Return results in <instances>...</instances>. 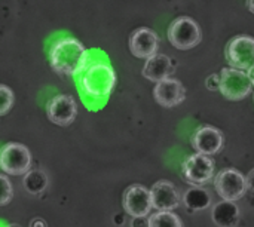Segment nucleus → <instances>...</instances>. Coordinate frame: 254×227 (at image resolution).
I'll use <instances>...</instances> for the list:
<instances>
[{
	"label": "nucleus",
	"mask_w": 254,
	"mask_h": 227,
	"mask_svg": "<svg viewBox=\"0 0 254 227\" xmlns=\"http://www.w3.org/2000/svg\"><path fill=\"white\" fill-rule=\"evenodd\" d=\"M49 62L58 74L77 76L89 62V52L77 39L61 37L49 49Z\"/></svg>",
	"instance_id": "obj_1"
},
{
	"label": "nucleus",
	"mask_w": 254,
	"mask_h": 227,
	"mask_svg": "<svg viewBox=\"0 0 254 227\" xmlns=\"http://www.w3.org/2000/svg\"><path fill=\"white\" fill-rule=\"evenodd\" d=\"M79 82L82 92L88 98L104 100L116 85V73L107 61H92L82 70Z\"/></svg>",
	"instance_id": "obj_2"
},
{
	"label": "nucleus",
	"mask_w": 254,
	"mask_h": 227,
	"mask_svg": "<svg viewBox=\"0 0 254 227\" xmlns=\"http://www.w3.org/2000/svg\"><path fill=\"white\" fill-rule=\"evenodd\" d=\"M253 83L246 70L235 67L222 68L220 73V92L229 101H241L252 92Z\"/></svg>",
	"instance_id": "obj_3"
},
{
	"label": "nucleus",
	"mask_w": 254,
	"mask_h": 227,
	"mask_svg": "<svg viewBox=\"0 0 254 227\" xmlns=\"http://www.w3.org/2000/svg\"><path fill=\"white\" fill-rule=\"evenodd\" d=\"M201 37L202 34L199 25L189 16H180L174 19L168 28L170 43L180 51L195 48L201 42Z\"/></svg>",
	"instance_id": "obj_4"
},
{
	"label": "nucleus",
	"mask_w": 254,
	"mask_h": 227,
	"mask_svg": "<svg viewBox=\"0 0 254 227\" xmlns=\"http://www.w3.org/2000/svg\"><path fill=\"white\" fill-rule=\"evenodd\" d=\"M31 168V153L21 143H7L0 149V170L9 175H24Z\"/></svg>",
	"instance_id": "obj_5"
},
{
	"label": "nucleus",
	"mask_w": 254,
	"mask_h": 227,
	"mask_svg": "<svg viewBox=\"0 0 254 227\" xmlns=\"http://www.w3.org/2000/svg\"><path fill=\"white\" fill-rule=\"evenodd\" d=\"M214 189L222 199L240 201L249 189V180L237 170H223L214 178Z\"/></svg>",
	"instance_id": "obj_6"
},
{
	"label": "nucleus",
	"mask_w": 254,
	"mask_h": 227,
	"mask_svg": "<svg viewBox=\"0 0 254 227\" xmlns=\"http://www.w3.org/2000/svg\"><path fill=\"white\" fill-rule=\"evenodd\" d=\"M183 177L192 186H204L214 177V162L208 155L195 153L183 164Z\"/></svg>",
	"instance_id": "obj_7"
},
{
	"label": "nucleus",
	"mask_w": 254,
	"mask_h": 227,
	"mask_svg": "<svg viewBox=\"0 0 254 227\" xmlns=\"http://www.w3.org/2000/svg\"><path fill=\"white\" fill-rule=\"evenodd\" d=\"M122 202H124V210L132 219H144L150 214L153 208L150 190L141 184L129 186L124 193Z\"/></svg>",
	"instance_id": "obj_8"
},
{
	"label": "nucleus",
	"mask_w": 254,
	"mask_h": 227,
	"mask_svg": "<svg viewBox=\"0 0 254 227\" xmlns=\"http://www.w3.org/2000/svg\"><path fill=\"white\" fill-rule=\"evenodd\" d=\"M48 119L58 126H68L77 116V103L71 95H55L46 106Z\"/></svg>",
	"instance_id": "obj_9"
},
{
	"label": "nucleus",
	"mask_w": 254,
	"mask_h": 227,
	"mask_svg": "<svg viewBox=\"0 0 254 227\" xmlns=\"http://www.w3.org/2000/svg\"><path fill=\"white\" fill-rule=\"evenodd\" d=\"M226 58L231 67L249 70L254 64V39L250 36H237L226 48Z\"/></svg>",
	"instance_id": "obj_10"
},
{
	"label": "nucleus",
	"mask_w": 254,
	"mask_h": 227,
	"mask_svg": "<svg viewBox=\"0 0 254 227\" xmlns=\"http://www.w3.org/2000/svg\"><path fill=\"white\" fill-rule=\"evenodd\" d=\"M153 97L162 107H176L186 100V89L180 80L174 77H167L156 82L153 89Z\"/></svg>",
	"instance_id": "obj_11"
},
{
	"label": "nucleus",
	"mask_w": 254,
	"mask_h": 227,
	"mask_svg": "<svg viewBox=\"0 0 254 227\" xmlns=\"http://www.w3.org/2000/svg\"><path fill=\"white\" fill-rule=\"evenodd\" d=\"M150 196L152 205L158 211H173L179 208L182 201L177 187L167 180H159L155 183L150 189Z\"/></svg>",
	"instance_id": "obj_12"
},
{
	"label": "nucleus",
	"mask_w": 254,
	"mask_h": 227,
	"mask_svg": "<svg viewBox=\"0 0 254 227\" xmlns=\"http://www.w3.org/2000/svg\"><path fill=\"white\" fill-rule=\"evenodd\" d=\"M192 147L202 155H216L223 147V134L214 126H201L192 135Z\"/></svg>",
	"instance_id": "obj_13"
},
{
	"label": "nucleus",
	"mask_w": 254,
	"mask_h": 227,
	"mask_svg": "<svg viewBox=\"0 0 254 227\" xmlns=\"http://www.w3.org/2000/svg\"><path fill=\"white\" fill-rule=\"evenodd\" d=\"M158 46H159L158 34L146 27L137 28L129 37L131 54L137 58L146 59V58L155 55L158 52Z\"/></svg>",
	"instance_id": "obj_14"
},
{
	"label": "nucleus",
	"mask_w": 254,
	"mask_h": 227,
	"mask_svg": "<svg viewBox=\"0 0 254 227\" xmlns=\"http://www.w3.org/2000/svg\"><path fill=\"white\" fill-rule=\"evenodd\" d=\"M174 73V65L170 57L164 54H155L146 58V64L143 67V76L152 82H159L162 79L170 77Z\"/></svg>",
	"instance_id": "obj_15"
},
{
	"label": "nucleus",
	"mask_w": 254,
	"mask_h": 227,
	"mask_svg": "<svg viewBox=\"0 0 254 227\" xmlns=\"http://www.w3.org/2000/svg\"><path fill=\"white\" fill-rule=\"evenodd\" d=\"M211 219L216 226L232 227L240 222V208L235 201H226L216 204L211 210Z\"/></svg>",
	"instance_id": "obj_16"
},
{
	"label": "nucleus",
	"mask_w": 254,
	"mask_h": 227,
	"mask_svg": "<svg viewBox=\"0 0 254 227\" xmlns=\"http://www.w3.org/2000/svg\"><path fill=\"white\" fill-rule=\"evenodd\" d=\"M183 204L190 211H204L211 205V196L201 186H193L183 195Z\"/></svg>",
	"instance_id": "obj_17"
},
{
	"label": "nucleus",
	"mask_w": 254,
	"mask_h": 227,
	"mask_svg": "<svg viewBox=\"0 0 254 227\" xmlns=\"http://www.w3.org/2000/svg\"><path fill=\"white\" fill-rule=\"evenodd\" d=\"M24 186H25V189L30 192V193H33V195H36V193H40V192H43L45 190V187H46V184H48V177L42 172V171H27L25 174H24Z\"/></svg>",
	"instance_id": "obj_18"
},
{
	"label": "nucleus",
	"mask_w": 254,
	"mask_h": 227,
	"mask_svg": "<svg viewBox=\"0 0 254 227\" xmlns=\"http://www.w3.org/2000/svg\"><path fill=\"white\" fill-rule=\"evenodd\" d=\"M147 226L150 227H182L183 223L179 216L173 214V211H158L150 216L147 220Z\"/></svg>",
	"instance_id": "obj_19"
},
{
	"label": "nucleus",
	"mask_w": 254,
	"mask_h": 227,
	"mask_svg": "<svg viewBox=\"0 0 254 227\" xmlns=\"http://www.w3.org/2000/svg\"><path fill=\"white\" fill-rule=\"evenodd\" d=\"M13 92L9 86L0 85V116H4L9 113V110L13 106Z\"/></svg>",
	"instance_id": "obj_20"
},
{
	"label": "nucleus",
	"mask_w": 254,
	"mask_h": 227,
	"mask_svg": "<svg viewBox=\"0 0 254 227\" xmlns=\"http://www.w3.org/2000/svg\"><path fill=\"white\" fill-rule=\"evenodd\" d=\"M12 196H13L12 183L9 181V178L6 175L0 174V207L7 205L12 201Z\"/></svg>",
	"instance_id": "obj_21"
},
{
	"label": "nucleus",
	"mask_w": 254,
	"mask_h": 227,
	"mask_svg": "<svg viewBox=\"0 0 254 227\" xmlns=\"http://www.w3.org/2000/svg\"><path fill=\"white\" fill-rule=\"evenodd\" d=\"M205 86L210 91H217L220 86V74H211L208 76V79L205 80Z\"/></svg>",
	"instance_id": "obj_22"
},
{
	"label": "nucleus",
	"mask_w": 254,
	"mask_h": 227,
	"mask_svg": "<svg viewBox=\"0 0 254 227\" xmlns=\"http://www.w3.org/2000/svg\"><path fill=\"white\" fill-rule=\"evenodd\" d=\"M247 74H249V77H250V80H252V83H253L254 86V64L247 70Z\"/></svg>",
	"instance_id": "obj_23"
},
{
	"label": "nucleus",
	"mask_w": 254,
	"mask_h": 227,
	"mask_svg": "<svg viewBox=\"0 0 254 227\" xmlns=\"http://www.w3.org/2000/svg\"><path fill=\"white\" fill-rule=\"evenodd\" d=\"M247 6H249L250 12L254 13V0H247Z\"/></svg>",
	"instance_id": "obj_24"
},
{
	"label": "nucleus",
	"mask_w": 254,
	"mask_h": 227,
	"mask_svg": "<svg viewBox=\"0 0 254 227\" xmlns=\"http://www.w3.org/2000/svg\"><path fill=\"white\" fill-rule=\"evenodd\" d=\"M39 225H40V226H46V225L42 223V222H33V223H31V226H39Z\"/></svg>",
	"instance_id": "obj_25"
}]
</instances>
